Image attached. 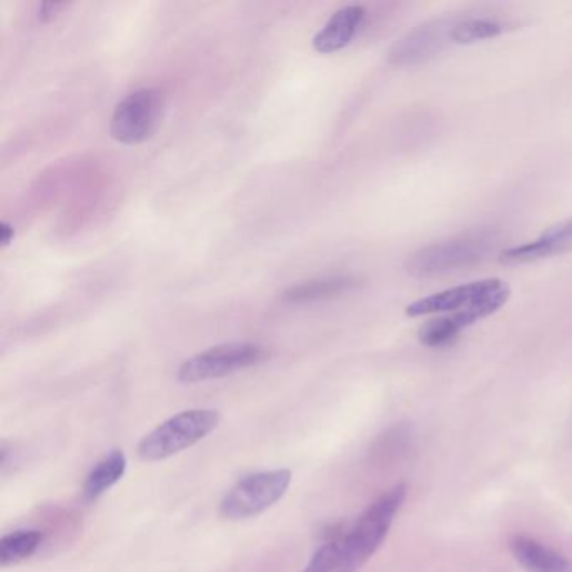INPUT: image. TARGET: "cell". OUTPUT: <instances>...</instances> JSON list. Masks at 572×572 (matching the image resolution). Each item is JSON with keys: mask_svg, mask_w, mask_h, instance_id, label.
Wrapping results in <instances>:
<instances>
[{"mask_svg": "<svg viewBox=\"0 0 572 572\" xmlns=\"http://www.w3.org/2000/svg\"><path fill=\"white\" fill-rule=\"evenodd\" d=\"M341 541L343 539H331L322 544L312 555L309 564L302 572H337L340 561Z\"/></svg>", "mask_w": 572, "mask_h": 572, "instance_id": "obj_17", "label": "cell"}, {"mask_svg": "<svg viewBox=\"0 0 572 572\" xmlns=\"http://www.w3.org/2000/svg\"><path fill=\"white\" fill-rule=\"evenodd\" d=\"M41 542L42 534L39 531H16L4 535L0 541V565L9 568L32 558L41 548Z\"/></svg>", "mask_w": 572, "mask_h": 572, "instance_id": "obj_16", "label": "cell"}, {"mask_svg": "<svg viewBox=\"0 0 572 572\" xmlns=\"http://www.w3.org/2000/svg\"><path fill=\"white\" fill-rule=\"evenodd\" d=\"M407 483H397L373 502L341 541L337 572H358L381 548L407 499Z\"/></svg>", "mask_w": 572, "mask_h": 572, "instance_id": "obj_1", "label": "cell"}, {"mask_svg": "<svg viewBox=\"0 0 572 572\" xmlns=\"http://www.w3.org/2000/svg\"><path fill=\"white\" fill-rule=\"evenodd\" d=\"M572 252V219L549 227L538 239L502 252L504 264H531Z\"/></svg>", "mask_w": 572, "mask_h": 572, "instance_id": "obj_9", "label": "cell"}, {"mask_svg": "<svg viewBox=\"0 0 572 572\" xmlns=\"http://www.w3.org/2000/svg\"><path fill=\"white\" fill-rule=\"evenodd\" d=\"M498 245V235L489 230L466 233L445 242L432 243L408 259L407 269L413 278H435L489 258Z\"/></svg>", "mask_w": 572, "mask_h": 572, "instance_id": "obj_4", "label": "cell"}, {"mask_svg": "<svg viewBox=\"0 0 572 572\" xmlns=\"http://www.w3.org/2000/svg\"><path fill=\"white\" fill-rule=\"evenodd\" d=\"M0 240H2V248H8L9 243L14 240V229L11 223H0Z\"/></svg>", "mask_w": 572, "mask_h": 572, "instance_id": "obj_19", "label": "cell"}, {"mask_svg": "<svg viewBox=\"0 0 572 572\" xmlns=\"http://www.w3.org/2000/svg\"><path fill=\"white\" fill-rule=\"evenodd\" d=\"M165 94L157 88H143L128 94L114 108L111 137L123 144H140L157 133L165 114Z\"/></svg>", "mask_w": 572, "mask_h": 572, "instance_id": "obj_7", "label": "cell"}, {"mask_svg": "<svg viewBox=\"0 0 572 572\" xmlns=\"http://www.w3.org/2000/svg\"><path fill=\"white\" fill-rule=\"evenodd\" d=\"M271 358L268 348L254 343H227L210 348L180 364V383L195 384L219 380L248 368L259 367Z\"/></svg>", "mask_w": 572, "mask_h": 572, "instance_id": "obj_6", "label": "cell"}, {"mask_svg": "<svg viewBox=\"0 0 572 572\" xmlns=\"http://www.w3.org/2000/svg\"><path fill=\"white\" fill-rule=\"evenodd\" d=\"M361 281L354 275H334V278L312 279L299 282L285 289L282 299L291 304H308V302L328 301L340 298L360 288Z\"/></svg>", "mask_w": 572, "mask_h": 572, "instance_id": "obj_11", "label": "cell"}, {"mask_svg": "<svg viewBox=\"0 0 572 572\" xmlns=\"http://www.w3.org/2000/svg\"><path fill=\"white\" fill-rule=\"evenodd\" d=\"M509 548L529 572H572V562L569 559L528 535H514Z\"/></svg>", "mask_w": 572, "mask_h": 572, "instance_id": "obj_12", "label": "cell"}, {"mask_svg": "<svg viewBox=\"0 0 572 572\" xmlns=\"http://www.w3.org/2000/svg\"><path fill=\"white\" fill-rule=\"evenodd\" d=\"M127 455L121 450H113L110 455L104 456L88 473L83 489L84 499L87 501H97L98 498H101L104 492H108L111 486L117 485L123 479L124 473H127Z\"/></svg>", "mask_w": 572, "mask_h": 572, "instance_id": "obj_14", "label": "cell"}, {"mask_svg": "<svg viewBox=\"0 0 572 572\" xmlns=\"http://www.w3.org/2000/svg\"><path fill=\"white\" fill-rule=\"evenodd\" d=\"M508 31V26L498 19L472 18V16H460L455 18L452 29L453 46L475 44L485 39L499 38Z\"/></svg>", "mask_w": 572, "mask_h": 572, "instance_id": "obj_15", "label": "cell"}, {"mask_svg": "<svg viewBox=\"0 0 572 572\" xmlns=\"http://www.w3.org/2000/svg\"><path fill=\"white\" fill-rule=\"evenodd\" d=\"M291 480L292 473L288 469L242 476L223 498L220 515L227 521L258 518L284 498Z\"/></svg>", "mask_w": 572, "mask_h": 572, "instance_id": "obj_5", "label": "cell"}, {"mask_svg": "<svg viewBox=\"0 0 572 572\" xmlns=\"http://www.w3.org/2000/svg\"><path fill=\"white\" fill-rule=\"evenodd\" d=\"M68 8V4H59V2H44V4L39 6L38 18L39 21L49 22L62 11V9Z\"/></svg>", "mask_w": 572, "mask_h": 572, "instance_id": "obj_18", "label": "cell"}, {"mask_svg": "<svg viewBox=\"0 0 572 572\" xmlns=\"http://www.w3.org/2000/svg\"><path fill=\"white\" fill-rule=\"evenodd\" d=\"M367 9L363 6H347L331 16L330 21L322 26L321 31L312 39V48L319 54H333L343 51L353 42L354 36L363 24Z\"/></svg>", "mask_w": 572, "mask_h": 572, "instance_id": "obj_10", "label": "cell"}, {"mask_svg": "<svg viewBox=\"0 0 572 572\" xmlns=\"http://www.w3.org/2000/svg\"><path fill=\"white\" fill-rule=\"evenodd\" d=\"M455 18L435 19L417 26L403 38L394 42L388 52V61L393 66H419L436 58L440 52L452 48V29Z\"/></svg>", "mask_w": 572, "mask_h": 572, "instance_id": "obj_8", "label": "cell"}, {"mask_svg": "<svg viewBox=\"0 0 572 572\" xmlns=\"http://www.w3.org/2000/svg\"><path fill=\"white\" fill-rule=\"evenodd\" d=\"M511 298V288L502 279H483L470 284L456 285L419 299L407 305L408 318H422L430 314H452L470 312L476 319L489 318L504 308Z\"/></svg>", "mask_w": 572, "mask_h": 572, "instance_id": "obj_2", "label": "cell"}, {"mask_svg": "<svg viewBox=\"0 0 572 572\" xmlns=\"http://www.w3.org/2000/svg\"><path fill=\"white\" fill-rule=\"evenodd\" d=\"M479 322L470 312H452L442 318L432 319L420 328V343L429 348H442L452 344L462 331Z\"/></svg>", "mask_w": 572, "mask_h": 572, "instance_id": "obj_13", "label": "cell"}, {"mask_svg": "<svg viewBox=\"0 0 572 572\" xmlns=\"http://www.w3.org/2000/svg\"><path fill=\"white\" fill-rule=\"evenodd\" d=\"M220 415L210 408H195L177 413L151 430L138 443V456L143 462H161L202 442L219 427Z\"/></svg>", "mask_w": 572, "mask_h": 572, "instance_id": "obj_3", "label": "cell"}]
</instances>
